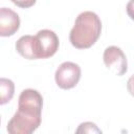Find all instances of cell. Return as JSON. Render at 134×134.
<instances>
[{
	"mask_svg": "<svg viewBox=\"0 0 134 134\" xmlns=\"http://www.w3.org/2000/svg\"><path fill=\"white\" fill-rule=\"evenodd\" d=\"M38 59H48L55 54L60 41L57 34L50 29H41L35 35Z\"/></svg>",
	"mask_w": 134,
	"mask_h": 134,
	"instance_id": "4",
	"label": "cell"
},
{
	"mask_svg": "<svg viewBox=\"0 0 134 134\" xmlns=\"http://www.w3.org/2000/svg\"><path fill=\"white\" fill-rule=\"evenodd\" d=\"M100 32L102 21L99 17L91 10H85L76 17L69 32V41L77 49H87L95 44Z\"/></svg>",
	"mask_w": 134,
	"mask_h": 134,
	"instance_id": "2",
	"label": "cell"
},
{
	"mask_svg": "<svg viewBox=\"0 0 134 134\" xmlns=\"http://www.w3.org/2000/svg\"><path fill=\"white\" fill-rule=\"evenodd\" d=\"M127 89H128V92L134 96V74L131 75L127 82Z\"/></svg>",
	"mask_w": 134,
	"mask_h": 134,
	"instance_id": "12",
	"label": "cell"
},
{
	"mask_svg": "<svg viewBox=\"0 0 134 134\" xmlns=\"http://www.w3.org/2000/svg\"><path fill=\"white\" fill-rule=\"evenodd\" d=\"M43 97L38 90L24 89L18 99V110L8 120L9 134H31L41 125Z\"/></svg>",
	"mask_w": 134,
	"mask_h": 134,
	"instance_id": "1",
	"label": "cell"
},
{
	"mask_svg": "<svg viewBox=\"0 0 134 134\" xmlns=\"http://www.w3.org/2000/svg\"><path fill=\"white\" fill-rule=\"evenodd\" d=\"M16 50L17 52L27 60H38L37 46L35 36L26 35L22 36L16 42Z\"/></svg>",
	"mask_w": 134,
	"mask_h": 134,
	"instance_id": "7",
	"label": "cell"
},
{
	"mask_svg": "<svg viewBox=\"0 0 134 134\" xmlns=\"http://www.w3.org/2000/svg\"><path fill=\"white\" fill-rule=\"evenodd\" d=\"M105 66L116 75H124L128 70V61L124 51L117 46H109L104 50Z\"/></svg>",
	"mask_w": 134,
	"mask_h": 134,
	"instance_id": "5",
	"label": "cell"
},
{
	"mask_svg": "<svg viewBox=\"0 0 134 134\" xmlns=\"http://www.w3.org/2000/svg\"><path fill=\"white\" fill-rule=\"evenodd\" d=\"M75 132L76 133H94V132L95 133H102V131L97 128V126L91 121L82 122Z\"/></svg>",
	"mask_w": 134,
	"mask_h": 134,
	"instance_id": "9",
	"label": "cell"
},
{
	"mask_svg": "<svg viewBox=\"0 0 134 134\" xmlns=\"http://www.w3.org/2000/svg\"><path fill=\"white\" fill-rule=\"evenodd\" d=\"M15 5L21 8H29L34 6L37 2V0H10Z\"/></svg>",
	"mask_w": 134,
	"mask_h": 134,
	"instance_id": "10",
	"label": "cell"
},
{
	"mask_svg": "<svg viewBox=\"0 0 134 134\" xmlns=\"http://www.w3.org/2000/svg\"><path fill=\"white\" fill-rule=\"evenodd\" d=\"M0 92H1V105H5L12 100L15 93V84L12 80L1 77L0 80Z\"/></svg>",
	"mask_w": 134,
	"mask_h": 134,
	"instance_id": "8",
	"label": "cell"
},
{
	"mask_svg": "<svg viewBox=\"0 0 134 134\" xmlns=\"http://www.w3.org/2000/svg\"><path fill=\"white\" fill-rule=\"evenodd\" d=\"M20 18L18 14L7 7L0 9V36L9 37L15 35L20 28Z\"/></svg>",
	"mask_w": 134,
	"mask_h": 134,
	"instance_id": "6",
	"label": "cell"
},
{
	"mask_svg": "<svg viewBox=\"0 0 134 134\" xmlns=\"http://www.w3.org/2000/svg\"><path fill=\"white\" fill-rule=\"evenodd\" d=\"M82 74L81 67L73 62H63L55 70L54 81L58 87L64 90L74 88L80 82Z\"/></svg>",
	"mask_w": 134,
	"mask_h": 134,
	"instance_id": "3",
	"label": "cell"
},
{
	"mask_svg": "<svg viewBox=\"0 0 134 134\" xmlns=\"http://www.w3.org/2000/svg\"><path fill=\"white\" fill-rule=\"evenodd\" d=\"M126 10H127L128 16L134 21V0H129L126 6Z\"/></svg>",
	"mask_w": 134,
	"mask_h": 134,
	"instance_id": "11",
	"label": "cell"
}]
</instances>
